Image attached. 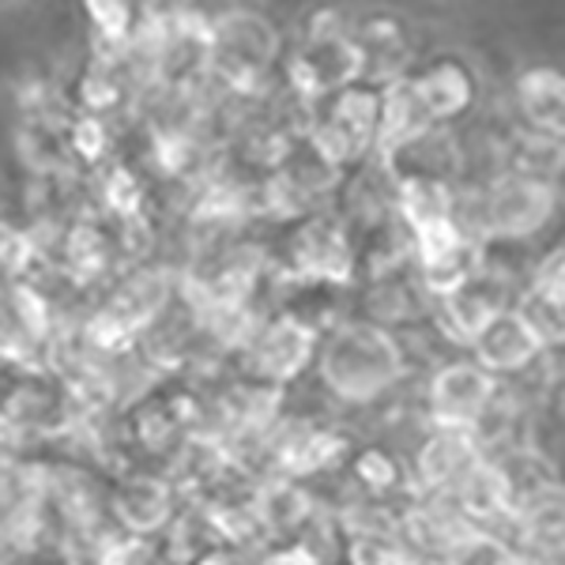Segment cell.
<instances>
[{
  "label": "cell",
  "mask_w": 565,
  "mask_h": 565,
  "mask_svg": "<svg viewBox=\"0 0 565 565\" xmlns=\"http://www.w3.org/2000/svg\"><path fill=\"white\" fill-rule=\"evenodd\" d=\"M399 340L377 321H348L324 340L321 381L348 404H370L404 377Z\"/></svg>",
  "instance_id": "1"
},
{
  "label": "cell",
  "mask_w": 565,
  "mask_h": 565,
  "mask_svg": "<svg viewBox=\"0 0 565 565\" xmlns=\"http://www.w3.org/2000/svg\"><path fill=\"white\" fill-rule=\"evenodd\" d=\"M377 132H381V87L359 84V87L343 90V95L328 98L321 121L306 136L328 167L343 174L351 162L377 151Z\"/></svg>",
  "instance_id": "2"
},
{
  "label": "cell",
  "mask_w": 565,
  "mask_h": 565,
  "mask_svg": "<svg viewBox=\"0 0 565 565\" xmlns=\"http://www.w3.org/2000/svg\"><path fill=\"white\" fill-rule=\"evenodd\" d=\"M276 50H279L276 26L264 20V15L226 12L212 20V50H207V61H212L215 76H223V84L234 87L238 95L260 90Z\"/></svg>",
  "instance_id": "3"
},
{
  "label": "cell",
  "mask_w": 565,
  "mask_h": 565,
  "mask_svg": "<svg viewBox=\"0 0 565 565\" xmlns=\"http://www.w3.org/2000/svg\"><path fill=\"white\" fill-rule=\"evenodd\" d=\"M554 212H558V189L521 174H501L482 196V226L505 242L535 238Z\"/></svg>",
  "instance_id": "4"
},
{
  "label": "cell",
  "mask_w": 565,
  "mask_h": 565,
  "mask_svg": "<svg viewBox=\"0 0 565 565\" xmlns=\"http://www.w3.org/2000/svg\"><path fill=\"white\" fill-rule=\"evenodd\" d=\"M498 396V377L487 373L476 359L449 362L430 381V418L434 430L479 434L482 418L490 415V404Z\"/></svg>",
  "instance_id": "5"
},
{
  "label": "cell",
  "mask_w": 565,
  "mask_h": 565,
  "mask_svg": "<svg viewBox=\"0 0 565 565\" xmlns=\"http://www.w3.org/2000/svg\"><path fill=\"white\" fill-rule=\"evenodd\" d=\"M366 79V53L354 34H340V39L306 42L290 61V87L306 98H335L343 90L359 87Z\"/></svg>",
  "instance_id": "6"
},
{
  "label": "cell",
  "mask_w": 565,
  "mask_h": 565,
  "mask_svg": "<svg viewBox=\"0 0 565 565\" xmlns=\"http://www.w3.org/2000/svg\"><path fill=\"white\" fill-rule=\"evenodd\" d=\"M317 351V328L306 324L302 317L282 313L271 317L268 324L253 335L249 343V366L264 385H287L313 362Z\"/></svg>",
  "instance_id": "7"
},
{
  "label": "cell",
  "mask_w": 565,
  "mask_h": 565,
  "mask_svg": "<svg viewBox=\"0 0 565 565\" xmlns=\"http://www.w3.org/2000/svg\"><path fill=\"white\" fill-rule=\"evenodd\" d=\"M290 260H295L298 276L324 282V287H351L354 279V249L348 242V231L324 215L306 218L298 226L295 238H290Z\"/></svg>",
  "instance_id": "8"
},
{
  "label": "cell",
  "mask_w": 565,
  "mask_h": 565,
  "mask_svg": "<svg viewBox=\"0 0 565 565\" xmlns=\"http://www.w3.org/2000/svg\"><path fill=\"white\" fill-rule=\"evenodd\" d=\"M471 351H476L479 366L498 377V373L527 370L546 351V343H543V335L527 324V317L521 313V309L513 306L482 328V332L476 335V343H471Z\"/></svg>",
  "instance_id": "9"
},
{
  "label": "cell",
  "mask_w": 565,
  "mask_h": 565,
  "mask_svg": "<svg viewBox=\"0 0 565 565\" xmlns=\"http://www.w3.org/2000/svg\"><path fill=\"white\" fill-rule=\"evenodd\" d=\"M434 129L437 125L430 121V114L423 109V103H418L412 79L399 76V79H392V84H381V132H377L381 167Z\"/></svg>",
  "instance_id": "10"
},
{
  "label": "cell",
  "mask_w": 565,
  "mask_h": 565,
  "mask_svg": "<svg viewBox=\"0 0 565 565\" xmlns=\"http://www.w3.org/2000/svg\"><path fill=\"white\" fill-rule=\"evenodd\" d=\"M479 434H457V430H434L423 441L415 457V482L426 494L452 490L482 460L479 457Z\"/></svg>",
  "instance_id": "11"
},
{
  "label": "cell",
  "mask_w": 565,
  "mask_h": 565,
  "mask_svg": "<svg viewBox=\"0 0 565 565\" xmlns=\"http://www.w3.org/2000/svg\"><path fill=\"white\" fill-rule=\"evenodd\" d=\"M516 106L527 129L565 140V72L554 65H532L516 76Z\"/></svg>",
  "instance_id": "12"
},
{
  "label": "cell",
  "mask_w": 565,
  "mask_h": 565,
  "mask_svg": "<svg viewBox=\"0 0 565 565\" xmlns=\"http://www.w3.org/2000/svg\"><path fill=\"white\" fill-rule=\"evenodd\" d=\"M437 306H441V324L449 328V335L457 343H468V348L476 343V335L490 321H494L498 313L513 309V306H509V298H505V287H501L498 279H490L487 271L471 279L463 290H457L452 298L437 302Z\"/></svg>",
  "instance_id": "13"
},
{
  "label": "cell",
  "mask_w": 565,
  "mask_h": 565,
  "mask_svg": "<svg viewBox=\"0 0 565 565\" xmlns=\"http://www.w3.org/2000/svg\"><path fill=\"white\" fill-rule=\"evenodd\" d=\"M452 501H457L460 521H468V524H494L498 516L516 513L513 482H509L501 463H490V460H479L476 468L452 487Z\"/></svg>",
  "instance_id": "14"
},
{
  "label": "cell",
  "mask_w": 565,
  "mask_h": 565,
  "mask_svg": "<svg viewBox=\"0 0 565 565\" xmlns=\"http://www.w3.org/2000/svg\"><path fill=\"white\" fill-rule=\"evenodd\" d=\"M412 84L434 125L457 121L476 103V79H471V72L460 61H434L430 68L412 76Z\"/></svg>",
  "instance_id": "15"
},
{
  "label": "cell",
  "mask_w": 565,
  "mask_h": 565,
  "mask_svg": "<svg viewBox=\"0 0 565 565\" xmlns=\"http://www.w3.org/2000/svg\"><path fill=\"white\" fill-rule=\"evenodd\" d=\"M114 513L129 535H151L159 527H167L170 516H174V490H170L167 479L132 476L117 487Z\"/></svg>",
  "instance_id": "16"
},
{
  "label": "cell",
  "mask_w": 565,
  "mask_h": 565,
  "mask_svg": "<svg viewBox=\"0 0 565 565\" xmlns=\"http://www.w3.org/2000/svg\"><path fill=\"white\" fill-rule=\"evenodd\" d=\"M343 437L313 423H290L276 437V460L287 476H313L343 457Z\"/></svg>",
  "instance_id": "17"
},
{
  "label": "cell",
  "mask_w": 565,
  "mask_h": 565,
  "mask_svg": "<svg viewBox=\"0 0 565 565\" xmlns=\"http://www.w3.org/2000/svg\"><path fill=\"white\" fill-rule=\"evenodd\" d=\"M396 207L407 231H423L441 218H457V196L445 178H399L396 181Z\"/></svg>",
  "instance_id": "18"
},
{
  "label": "cell",
  "mask_w": 565,
  "mask_h": 565,
  "mask_svg": "<svg viewBox=\"0 0 565 565\" xmlns=\"http://www.w3.org/2000/svg\"><path fill=\"white\" fill-rule=\"evenodd\" d=\"M167 302H170L167 276H162V271H140V276H132L121 290H117V298L109 302V309L121 313L125 321L140 332L143 324H151L154 317L162 313V306Z\"/></svg>",
  "instance_id": "19"
},
{
  "label": "cell",
  "mask_w": 565,
  "mask_h": 565,
  "mask_svg": "<svg viewBox=\"0 0 565 565\" xmlns=\"http://www.w3.org/2000/svg\"><path fill=\"white\" fill-rule=\"evenodd\" d=\"M253 505H257L264 527H271V532H295V527H302L309 521V513H313V501H309V494L295 479L268 482Z\"/></svg>",
  "instance_id": "20"
},
{
  "label": "cell",
  "mask_w": 565,
  "mask_h": 565,
  "mask_svg": "<svg viewBox=\"0 0 565 565\" xmlns=\"http://www.w3.org/2000/svg\"><path fill=\"white\" fill-rule=\"evenodd\" d=\"M562 167H565V140H551V136L527 132L516 140L509 174L535 178V181H546V185L558 189V170Z\"/></svg>",
  "instance_id": "21"
},
{
  "label": "cell",
  "mask_w": 565,
  "mask_h": 565,
  "mask_svg": "<svg viewBox=\"0 0 565 565\" xmlns=\"http://www.w3.org/2000/svg\"><path fill=\"white\" fill-rule=\"evenodd\" d=\"M509 554H513V546L505 540H498L494 532H487V527H460L437 562L441 565H505Z\"/></svg>",
  "instance_id": "22"
},
{
  "label": "cell",
  "mask_w": 565,
  "mask_h": 565,
  "mask_svg": "<svg viewBox=\"0 0 565 565\" xmlns=\"http://www.w3.org/2000/svg\"><path fill=\"white\" fill-rule=\"evenodd\" d=\"M136 335L140 332H136L121 313H114L109 306L98 309V313L84 324V340L103 354H125L136 343Z\"/></svg>",
  "instance_id": "23"
},
{
  "label": "cell",
  "mask_w": 565,
  "mask_h": 565,
  "mask_svg": "<svg viewBox=\"0 0 565 565\" xmlns=\"http://www.w3.org/2000/svg\"><path fill=\"white\" fill-rule=\"evenodd\" d=\"M399 476H404L399 460L392 457L388 449H381V445H370V449H362L359 457H354V479H359L370 494H388L399 482Z\"/></svg>",
  "instance_id": "24"
},
{
  "label": "cell",
  "mask_w": 565,
  "mask_h": 565,
  "mask_svg": "<svg viewBox=\"0 0 565 565\" xmlns=\"http://www.w3.org/2000/svg\"><path fill=\"white\" fill-rule=\"evenodd\" d=\"M68 260H72V268H76L84 279H90V276H103L106 264H109V245H106V234L98 231L95 223L76 226V231H72V238H68Z\"/></svg>",
  "instance_id": "25"
},
{
  "label": "cell",
  "mask_w": 565,
  "mask_h": 565,
  "mask_svg": "<svg viewBox=\"0 0 565 565\" xmlns=\"http://www.w3.org/2000/svg\"><path fill=\"white\" fill-rule=\"evenodd\" d=\"M87 12H90V23L98 26V39L109 42V45H129L132 39V26H136V15L129 4L121 0H87Z\"/></svg>",
  "instance_id": "26"
},
{
  "label": "cell",
  "mask_w": 565,
  "mask_h": 565,
  "mask_svg": "<svg viewBox=\"0 0 565 565\" xmlns=\"http://www.w3.org/2000/svg\"><path fill=\"white\" fill-rule=\"evenodd\" d=\"M207 521H212V527L223 540H231V543H253L257 535L264 532V521H260V513H257V505H223V509H212L207 513Z\"/></svg>",
  "instance_id": "27"
},
{
  "label": "cell",
  "mask_w": 565,
  "mask_h": 565,
  "mask_svg": "<svg viewBox=\"0 0 565 565\" xmlns=\"http://www.w3.org/2000/svg\"><path fill=\"white\" fill-rule=\"evenodd\" d=\"M106 207L121 218H136L143 207V185L129 167H117L106 178Z\"/></svg>",
  "instance_id": "28"
},
{
  "label": "cell",
  "mask_w": 565,
  "mask_h": 565,
  "mask_svg": "<svg viewBox=\"0 0 565 565\" xmlns=\"http://www.w3.org/2000/svg\"><path fill=\"white\" fill-rule=\"evenodd\" d=\"M196 143L185 132H159L154 136V162H159L167 174H181L185 167H193Z\"/></svg>",
  "instance_id": "29"
},
{
  "label": "cell",
  "mask_w": 565,
  "mask_h": 565,
  "mask_svg": "<svg viewBox=\"0 0 565 565\" xmlns=\"http://www.w3.org/2000/svg\"><path fill=\"white\" fill-rule=\"evenodd\" d=\"M12 302H15V313H20V324H23V332H31V335H45L50 332V302L39 295L34 287H15L12 290Z\"/></svg>",
  "instance_id": "30"
},
{
  "label": "cell",
  "mask_w": 565,
  "mask_h": 565,
  "mask_svg": "<svg viewBox=\"0 0 565 565\" xmlns=\"http://www.w3.org/2000/svg\"><path fill=\"white\" fill-rule=\"evenodd\" d=\"M68 143L84 162H98L106 154V143H109L106 140V125L98 121V117H79V121L72 125Z\"/></svg>",
  "instance_id": "31"
},
{
  "label": "cell",
  "mask_w": 565,
  "mask_h": 565,
  "mask_svg": "<svg viewBox=\"0 0 565 565\" xmlns=\"http://www.w3.org/2000/svg\"><path fill=\"white\" fill-rule=\"evenodd\" d=\"M535 295L551 298L554 306L565 309V249L554 253V257H546L540 264V271H535V282H532Z\"/></svg>",
  "instance_id": "32"
},
{
  "label": "cell",
  "mask_w": 565,
  "mask_h": 565,
  "mask_svg": "<svg viewBox=\"0 0 565 565\" xmlns=\"http://www.w3.org/2000/svg\"><path fill=\"white\" fill-rule=\"evenodd\" d=\"M31 260V242L26 234H20L15 226L0 223V268L4 271H20Z\"/></svg>",
  "instance_id": "33"
},
{
  "label": "cell",
  "mask_w": 565,
  "mask_h": 565,
  "mask_svg": "<svg viewBox=\"0 0 565 565\" xmlns=\"http://www.w3.org/2000/svg\"><path fill=\"white\" fill-rule=\"evenodd\" d=\"M79 98H84V106L90 109H109L117 103V84L109 76H103V72H95V76H84Z\"/></svg>",
  "instance_id": "34"
},
{
  "label": "cell",
  "mask_w": 565,
  "mask_h": 565,
  "mask_svg": "<svg viewBox=\"0 0 565 565\" xmlns=\"http://www.w3.org/2000/svg\"><path fill=\"white\" fill-rule=\"evenodd\" d=\"M260 565H321V558H317L306 543H287V546H279V551L264 554Z\"/></svg>",
  "instance_id": "35"
},
{
  "label": "cell",
  "mask_w": 565,
  "mask_h": 565,
  "mask_svg": "<svg viewBox=\"0 0 565 565\" xmlns=\"http://www.w3.org/2000/svg\"><path fill=\"white\" fill-rule=\"evenodd\" d=\"M543 565H565V540L554 543V546H546V551H543Z\"/></svg>",
  "instance_id": "36"
},
{
  "label": "cell",
  "mask_w": 565,
  "mask_h": 565,
  "mask_svg": "<svg viewBox=\"0 0 565 565\" xmlns=\"http://www.w3.org/2000/svg\"><path fill=\"white\" fill-rule=\"evenodd\" d=\"M505 565H543V558H535L532 551H513L505 558Z\"/></svg>",
  "instance_id": "37"
},
{
  "label": "cell",
  "mask_w": 565,
  "mask_h": 565,
  "mask_svg": "<svg viewBox=\"0 0 565 565\" xmlns=\"http://www.w3.org/2000/svg\"><path fill=\"white\" fill-rule=\"evenodd\" d=\"M196 565H238V562H231L226 554H207V558H200Z\"/></svg>",
  "instance_id": "38"
}]
</instances>
